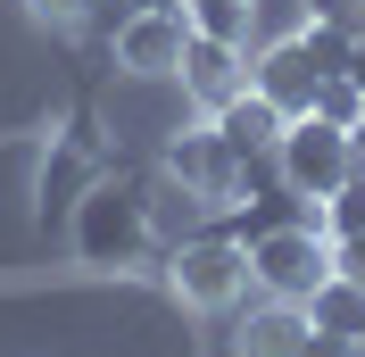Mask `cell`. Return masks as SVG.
Returning <instances> with one entry per match:
<instances>
[{
    "label": "cell",
    "instance_id": "cell-8",
    "mask_svg": "<svg viewBox=\"0 0 365 357\" xmlns=\"http://www.w3.org/2000/svg\"><path fill=\"white\" fill-rule=\"evenodd\" d=\"M250 84L266 91L282 116H307V109H316V59H307V42H299V34L266 42V50L250 59Z\"/></svg>",
    "mask_w": 365,
    "mask_h": 357
},
{
    "label": "cell",
    "instance_id": "cell-12",
    "mask_svg": "<svg viewBox=\"0 0 365 357\" xmlns=\"http://www.w3.org/2000/svg\"><path fill=\"white\" fill-rule=\"evenodd\" d=\"M182 17H191V34H207V42H241V50H250L257 0H182Z\"/></svg>",
    "mask_w": 365,
    "mask_h": 357
},
{
    "label": "cell",
    "instance_id": "cell-9",
    "mask_svg": "<svg viewBox=\"0 0 365 357\" xmlns=\"http://www.w3.org/2000/svg\"><path fill=\"white\" fill-rule=\"evenodd\" d=\"M299 333H307V308H299V299H266V308L241 316L232 357H299Z\"/></svg>",
    "mask_w": 365,
    "mask_h": 357
},
{
    "label": "cell",
    "instance_id": "cell-16",
    "mask_svg": "<svg viewBox=\"0 0 365 357\" xmlns=\"http://www.w3.org/2000/svg\"><path fill=\"white\" fill-rule=\"evenodd\" d=\"M25 9H34L42 25H83L91 9H100V0H25Z\"/></svg>",
    "mask_w": 365,
    "mask_h": 357
},
{
    "label": "cell",
    "instance_id": "cell-21",
    "mask_svg": "<svg viewBox=\"0 0 365 357\" xmlns=\"http://www.w3.org/2000/svg\"><path fill=\"white\" fill-rule=\"evenodd\" d=\"M357 357H365V333H357Z\"/></svg>",
    "mask_w": 365,
    "mask_h": 357
},
{
    "label": "cell",
    "instance_id": "cell-13",
    "mask_svg": "<svg viewBox=\"0 0 365 357\" xmlns=\"http://www.w3.org/2000/svg\"><path fill=\"white\" fill-rule=\"evenodd\" d=\"M299 42H307L316 75H349V50H357V34H349L341 17H307V25H299Z\"/></svg>",
    "mask_w": 365,
    "mask_h": 357
},
{
    "label": "cell",
    "instance_id": "cell-6",
    "mask_svg": "<svg viewBox=\"0 0 365 357\" xmlns=\"http://www.w3.org/2000/svg\"><path fill=\"white\" fill-rule=\"evenodd\" d=\"M182 42H191V17H182V9H133V17H116V67L141 75V84L175 75Z\"/></svg>",
    "mask_w": 365,
    "mask_h": 357
},
{
    "label": "cell",
    "instance_id": "cell-10",
    "mask_svg": "<svg viewBox=\"0 0 365 357\" xmlns=\"http://www.w3.org/2000/svg\"><path fill=\"white\" fill-rule=\"evenodd\" d=\"M207 125H216V134H225L232 150L250 158V150H274L291 116H282V109H274V100H266V91L250 84V91H232V100H225V109H216V116H207Z\"/></svg>",
    "mask_w": 365,
    "mask_h": 357
},
{
    "label": "cell",
    "instance_id": "cell-18",
    "mask_svg": "<svg viewBox=\"0 0 365 357\" xmlns=\"http://www.w3.org/2000/svg\"><path fill=\"white\" fill-rule=\"evenodd\" d=\"M299 357H357V341H341V333H316V324H307V333H299Z\"/></svg>",
    "mask_w": 365,
    "mask_h": 357
},
{
    "label": "cell",
    "instance_id": "cell-14",
    "mask_svg": "<svg viewBox=\"0 0 365 357\" xmlns=\"http://www.w3.org/2000/svg\"><path fill=\"white\" fill-rule=\"evenodd\" d=\"M316 224L332 233V241H341V233H365V166L332 191V200H316Z\"/></svg>",
    "mask_w": 365,
    "mask_h": 357
},
{
    "label": "cell",
    "instance_id": "cell-11",
    "mask_svg": "<svg viewBox=\"0 0 365 357\" xmlns=\"http://www.w3.org/2000/svg\"><path fill=\"white\" fill-rule=\"evenodd\" d=\"M307 324H316V333L357 341V333H365V283H349V274H324V283L307 291Z\"/></svg>",
    "mask_w": 365,
    "mask_h": 357
},
{
    "label": "cell",
    "instance_id": "cell-20",
    "mask_svg": "<svg viewBox=\"0 0 365 357\" xmlns=\"http://www.w3.org/2000/svg\"><path fill=\"white\" fill-rule=\"evenodd\" d=\"M349 141H357V166H365V116H357V125H349Z\"/></svg>",
    "mask_w": 365,
    "mask_h": 357
},
{
    "label": "cell",
    "instance_id": "cell-4",
    "mask_svg": "<svg viewBox=\"0 0 365 357\" xmlns=\"http://www.w3.org/2000/svg\"><path fill=\"white\" fill-rule=\"evenodd\" d=\"M332 274V241H324V224H274L250 241V283L266 299H299L307 308V291Z\"/></svg>",
    "mask_w": 365,
    "mask_h": 357
},
{
    "label": "cell",
    "instance_id": "cell-17",
    "mask_svg": "<svg viewBox=\"0 0 365 357\" xmlns=\"http://www.w3.org/2000/svg\"><path fill=\"white\" fill-rule=\"evenodd\" d=\"M332 274L365 283V233H341V241H332Z\"/></svg>",
    "mask_w": 365,
    "mask_h": 357
},
{
    "label": "cell",
    "instance_id": "cell-7",
    "mask_svg": "<svg viewBox=\"0 0 365 357\" xmlns=\"http://www.w3.org/2000/svg\"><path fill=\"white\" fill-rule=\"evenodd\" d=\"M175 75H182V100L216 116L232 91H250V50H241V42H207V34H191Z\"/></svg>",
    "mask_w": 365,
    "mask_h": 357
},
{
    "label": "cell",
    "instance_id": "cell-15",
    "mask_svg": "<svg viewBox=\"0 0 365 357\" xmlns=\"http://www.w3.org/2000/svg\"><path fill=\"white\" fill-rule=\"evenodd\" d=\"M316 116L349 134V125L365 116V84H349V75H316Z\"/></svg>",
    "mask_w": 365,
    "mask_h": 357
},
{
    "label": "cell",
    "instance_id": "cell-1",
    "mask_svg": "<svg viewBox=\"0 0 365 357\" xmlns=\"http://www.w3.org/2000/svg\"><path fill=\"white\" fill-rule=\"evenodd\" d=\"M67 208H75L67 216L75 266H91V274L141 266V249H150V200H141V191H125V183H83Z\"/></svg>",
    "mask_w": 365,
    "mask_h": 357
},
{
    "label": "cell",
    "instance_id": "cell-5",
    "mask_svg": "<svg viewBox=\"0 0 365 357\" xmlns=\"http://www.w3.org/2000/svg\"><path fill=\"white\" fill-rule=\"evenodd\" d=\"M166 175L182 183V200H232L241 191V150H232L216 125H182L175 141H166Z\"/></svg>",
    "mask_w": 365,
    "mask_h": 357
},
{
    "label": "cell",
    "instance_id": "cell-19",
    "mask_svg": "<svg viewBox=\"0 0 365 357\" xmlns=\"http://www.w3.org/2000/svg\"><path fill=\"white\" fill-rule=\"evenodd\" d=\"M100 9H116V17H133V9H175V0H100Z\"/></svg>",
    "mask_w": 365,
    "mask_h": 357
},
{
    "label": "cell",
    "instance_id": "cell-2",
    "mask_svg": "<svg viewBox=\"0 0 365 357\" xmlns=\"http://www.w3.org/2000/svg\"><path fill=\"white\" fill-rule=\"evenodd\" d=\"M166 291L200 316H225L241 291H250V249L225 241V233H182L175 258H166Z\"/></svg>",
    "mask_w": 365,
    "mask_h": 357
},
{
    "label": "cell",
    "instance_id": "cell-3",
    "mask_svg": "<svg viewBox=\"0 0 365 357\" xmlns=\"http://www.w3.org/2000/svg\"><path fill=\"white\" fill-rule=\"evenodd\" d=\"M274 166H282V183H291L299 200H332V191L357 175V141L307 109V116H291V125H282V141H274Z\"/></svg>",
    "mask_w": 365,
    "mask_h": 357
}]
</instances>
